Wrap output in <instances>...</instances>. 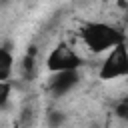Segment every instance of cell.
<instances>
[{
  "instance_id": "obj_4",
  "label": "cell",
  "mask_w": 128,
  "mask_h": 128,
  "mask_svg": "<svg viewBox=\"0 0 128 128\" xmlns=\"http://www.w3.org/2000/svg\"><path fill=\"white\" fill-rule=\"evenodd\" d=\"M80 84V72L78 70H64V72H52L46 90L54 96V98H62L68 92H72L76 86Z\"/></svg>"
},
{
  "instance_id": "obj_8",
  "label": "cell",
  "mask_w": 128,
  "mask_h": 128,
  "mask_svg": "<svg viewBox=\"0 0 128 128\" xmlns=\"http://www.w3.org/2000/svg\"><path fill=\"white\" fill-rule=\"evenodd\" d=\"M10 92H12V84L0 80V108L6 106V102H8V98H10Z\"/></svg>"
},
{
  "instance_id": "obj_9",
  "label": "cell",
  "mask_w": 128,
  "mask_h": 128,
  "mask_svg": "<svg viewBox=\"0 0 128 128\" xmlns=\"http://www.w3.org/2000/svg\"><path fill=\"white\" fill-rule=\"evenodd\" d=\"M114 116L120 118V120H126V118H128V100H126V98L120 100V102L116 104V108H114Z\"/></svg>"
},
{
  "instance_id": "obj_2",
  "label": "cell",
  "mask_w": 128,
  "mask_h": 128,
  "mask_svg": "<svg viewBox=\"0 0 128 128\" xmlns=\"http://www.w3.org/2000/svg\"><path fill=\"white\" fill-rule=\"evenodd\" d=\"M128 74V50H126V42L116 44L114 48L108 50L104 62L100 64V80H116V78H124Z\"/></svg>"
},
{
  "instance_id": "obj_6",
  "label": "cell",
  "mask_w": 128,
  "mask_h": 128,
  "mask_svg": "<svg viewBox=\"0 0 128 128\" xmlns=\"http://www.w3.org/2000/svg\"><path fill=\"white\" fill-rule=\"evenodd\" d=\"M20 70H22V76H24L26 80H30V78L34 76V70H36V48H34V46H32V48L26 52V56L22 58Z\"/></svg>"
},
{
  "instance_id": "obj_3",
  "label": "cell",
  "mask_w": 128,
  "mask_h": 128,
  "mask_svg": "<svg viewBox=\"0 0 128 128\" xmlns=\"http://www.w3.org/2000/svg\"><path fill=\"white\" fill-rule=\"evenodd\" d=\"M82 66V58L80 54H76V50L66 44L60 42L52 48V52L46 58V68L50 72H64V70H78Z\"/></svg>"
},
{
  "instance_id": "obj_5",
  "label": "cell",
  "mask_w": 128,
  "mask_h": 128,
  "mask_svg": "<svg viewBox=\"0 0 128 128\" xmlns=\"http://www.w3.org/2000/svg\"><path fill=\"white\" fill-rule=\"evenodd\" d=\"M12 72H14V56H12L10 48L0 46V80L8 82Z\"/></svg>"
},
{
  "instance_id": "obj_7",
  "label": "cell",
  "mask_w": 128,
  "mask_h": 128,
  "mask_svg": "<svg viewBox=\"0 0 128 128\" xmlns=\"http://www.w3.org/2000/svg\"><path fill=\"white\" fill-rule=\"evenodd\" d=\"M64 120H66V116L62 112H58V110L48 112V124H50V128H58L60 124H64Z\"/></svg>"
},
{
  "instance_id": "obj_1",
  "label": "cell",
  "mask_w": 128,
  "mask_h": 128,
  "mask_svg": "<svg viewBox=\"0 0 128 128\" xmlns=\"http://www.w3.org/2000/svg\"><path fill=\"white\" fill-rule=\"evenodd\" d=\"M80 38H82L84 46L90 52H96V54L108 52L110 48H114L116 44L126 40L124 34L118 28H114V26H110L106 22H90V24H86L80 30Z\"/></svg>"
}]
</instances>
